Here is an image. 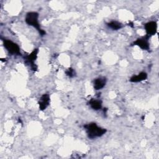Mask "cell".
Instances as JSON below:
<instances>
[{
	"instance_id": "1",
	"label": "cell",
	"mask_w": 159,
	"mask_h": 159,
	"mask_svg": "<svg viewBox=\"0 0 159 159\" xmlns=\"http://www.w3.org/2000/svg\"><path fill=\"white\" fill-rule=\"evenodd\" d=\"M88 137L91 139L101 137L106 132V129L99 127L96 123L91 122L84 125Z\"/></svg>"
},
{
	"instance_id": "2",
	"label": "cell",
	"mask_w": 159,
	"mask_h": 159,
	"mask_svg": "<svg viewBox=\"0 0 159 159\" xmlns=\"http://www.w3.org/2000/svg\"><path fill=\"white\" fill-rule=\"evenodd\" d=\"M25 21L28 25L35 28L42 36L45 34V32L40 28L39 22V14L37 12H29L27 13Z\"/></svg>"
},
{
	"instance_id": "3",
	"label": "cell",
	"mask_w": 159,
	"mask_h": 159,
	"mask_svg": "<svg viewBox=\"0 0 159 159\" xmlns=\"http://www.w3.org/2000/svg\"><path fill=\"white\" fill-rule=\"evenodd\" d=\"M2 42H3V45L4 48L7 50V51L9 54L13 55H20V48L17 43L8 39L2 40Z\"/></svg>"
},
{
	"instance_id": "4",
	"label": "cell",
	"mask_w": 159,
	"mask_h": 159,
	"mask_svg": "<svg viewBox=\"0 0 159 159\" xmlns=\"http://www.w3.org/2000/svg\"><path fill=\"white\" fill-rule=\"evenodd\" d=\"M39 52L38 48L34 49L30 54L25 57V63L30 65L31 69L34 71H35L37 69L36 65L35 64V61L37 57V54Z\"/></svg>"
},
{
	"instance_id": "5",
	"label": "cell",
	"mask_w": 159,
	"mask_h": 159,
	"mask_svg": "<svg viewBox=\"0 0 159 159\" xmlns=\"http://www.w3.org/2000/svg\"><path fill=\"white\" fill-rule=\"evenodd\" d=\"M145 29L147 36L150 37L155 35L157 31V24L155 21H150L145 24Z\"/></svg>"
},
{
	"instance_id": "6",
	"label": "cell",
	"mask_w": 159,
	"mask_h": 159,
	"mask_svg": "<svg viewBox=\"0 0 159 159\" xmlns=\"http://www.w3.org/2000/svg\"><path fill=\"white\" fill-rule=\"evenodd\" d=\"M148 37H147V35L145 37L137 39L135 41H134L133 42L132 44L134 45L139 46L142 50H148L150 48L149 43L148 42Z\"/></svg>"
},
{
	"instance_id": "7",
	"label": "cell",
	"mask_w": 159,
	"mask_h": 159,
	"mask_svg": "<svg viewBox=\"0 0 159 159\" xmlns=\"http://www.w3.org/2000/svg\"><path fill=\"white\" fill-rule=\"evenodd\" d=\"M50 96L48 94H43L39 101V109L41 111L45 110L50 104Z\"/></svg>"
},
{
	"instance_id": "8",
	"label": "cell",
	"mask_w": 159,
	"mask_h": 159,
	"mask_svg": "<svg viewBox=\"0 0 159 159\" xmlns=\"http://www.w3.org/2000/svg\"><path fill=\"white\" fill-rule=\"evenodd\" d=\"M107 80L105 77H99L96 78L93 82L94 88L96 90H99L103 88L106 84Z\"/></svg>"
},
{
	"instance_id": "9",
	"label": "cell",
	"mask_w": 159,
	"mask_h": 159,
	"mask_svg": "<svg viewBox=\"0 0 159 159\" xmlns=\"http://www.w3.org/2000/svg\"><path fill=\"white\" fill-rule=\"evenodd\" d=\"M147 78V74L145 72H140L137 75H134L130 78V81L132 83H138L145 80Z\"/></svg>"
},
{
	"instance_id": "10",
	"label": "cell",
	"mask_w": 159,
	"mask_h": 159,
	"mask_svg": "<svg viewBox=\"0 0 159 159\" xmlns=\"http://www.w3.org/2000/svg\"><path fill=\"white\" fill-rule=\"evenodd\" d=\"M89 104L91 107L94 110H99L102 107V101L99 99H91L89 101Z\"/></svg>"
},
{
	"instance_id": "11",
	"label": "cell",
	"mask_w": 159,
	"mask_h": 159,
	"mask_svg": "<svg viewBox=\"0 0 159 159\" xmlns=\"http://www.w3.org/2000/svg\"><path fill=\"white\" fill-rule=\"evenodd\" d=\"M107 26L114 30H117L119 29H120L123 27V25L122 23L117 20H111L109 22L107 23Z\"/></svg>"
},
{
	"instance_id": "12",
	"label": "cell",
	"mask_w": 159,
	"mask_h": 159,
	"mask_svg": "<svg viewBox=\"0 0 159 159\" xmlns=\"http://www.w3.org/2000/svg\"><path fill=\"white\" fill-rule=\"evenodd\" d=\"M65 73L70 78H73V77H74L75 76V71L72 68H68L65 71Z\"/></svg>"
}]
</instances>
